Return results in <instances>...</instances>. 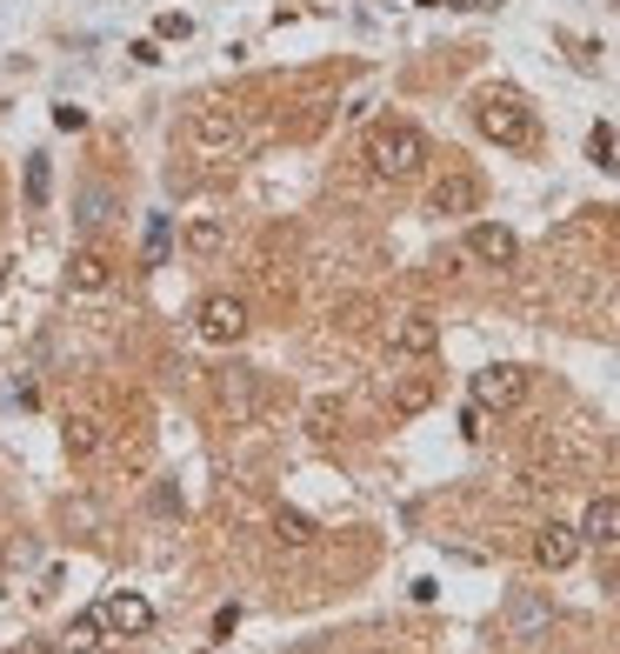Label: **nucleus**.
<instances>
[{
    "label": "nucleus",
    "mask_w": 620,
    "mask_h": 654,
    "mask_svg": "<svg viewBox=\"0 0 620 654\" xmlns=\"http://www.w3.org/2000/svg\"><path fill=\"white\" fill-rule=\"evenodd\" d=\"M461 435H467V441H481V435H487V407H481V401H467V415H461Z\"/></svg>",
    "instance_id": "393cba45"
},
{
    "label": "nucleus",
    "mask_w": 620,
    "mask_h": 654,
    "mask_svg": "<svg viewBox=\"0 0 620 654\" xmlns=\"http://www.w3.org/2000/svg\"><path fill=\"white\" fill-rule=\"evenodd\" d=\"M207 415L227 421V428H247V421L260 415V381H253L247 368H221V374H207Z\"/></svg>",
    "instance_id": "7ed1b4c3"
},
{
    "label": "nucleus",
    "mask_w": 620,
    "mask_h": 654,
    "mask_svg": "<svg viewBox=\"0 0 620 654\" xmlns=\"http://www.w3.org/2000/svg\"><path fill=\"white\" fill-rule=\"evenodd\" d=\"M181 140L201 154V160H234L247 147V127L227 114V108H207V114H188L181 121Z\"/></svg>",
    "instance_id": "20e7f679"
},
{
    "label": "nucleus",
    "mask_w": 620,
    "mask_h": 654,
    "mask_svg": "<svg viewBox=\"0 0 620 654\" xmlns=\"http://www.w3.org/2000/svg\"><path fill=\"white\" fill-rule=\"evenodd\" d=\"M167 248H173V227H167V214H154V221H147V240H140L147 268H160V261H167Z\"/></svg>",
    "instance_id": "f3484780"
},
{
    "label": "nucleus",
    "mask_w": 620,
    "mask_h": 654,
    "mask_svg": "<svg viewBox=\"0 0 620 654\" xmlns=\"http://www.w3.org/2000/svg\"><path fill=\"white\" fill-rule=\"evenodd\" d=\"M474 127H481L494 147H527V140H534V114H527V101L507 94V88H494V94L474 101Z\"/></svg>",
    "instance_id": "f03ea898"
},
{
    "label": "nucleus",
    "mask_w": 620,
    "mask_h": 654,
    "mask_svg": "<svg viewBox=\"0 0 620 654\" xmlns=\"http://www.w3.org/2000/svg\"><path fill=\"white\" fill-rule=\"evenodd\" d=\"M307 428H314L320 441H334V435H340V401H320L314 415H307Z\"/></svg>",
    "instance_id": "412c9836"
},
{
    "label": "nucleus",
    "mask_w": 620,
    "mask_h": 654,
    "mask_svg": "<svg viewBox=\"0 0 620 654\" xmlns=\"http://www.w3.org/2000/svg\"><path fill=\"white\" fill-rule=\"evenodd\" d=\"M580 541H587V548H620V495H594V501H587Z\"/></svg>",
    "instance_id": "f8f14e48"
},
{
    "label": "nucleus",
    "mask_w": 620,
    "mask_h": 654,
    "mask_svg": "<svg viewBox=\"0 0 620 654\" xmlns=\"http://www.w3.org/2000/svg\"><path fill=\"white\" fill-rule=\"evenodd\" d=\"M580 548H587V541H580V528H567V521H548V528L534 534V561L548 567V575L574 567V561H580Z\"/></svg>",
    "instance_id": "1a4fd4ad"
},
{
    "label": "nucleus",
    "mask_w": 620,
    "mask_h": 654,
    "mask_svg": "<svg viewBox=\"0 0 620 654\" xmlns=\"http://www.w3.org/2000/svg\"><path fill=\"white\" fill-rule=\"evenodd\" d=\"M548 621H554V608H548L541 595H514V601H507V628H514V634H534V628H548Z\"/></svg>",
    "instance_id": "ddd939ff"
},
{
    "label": "nucleus",
    "mask_w": 620,
    "mask_h": 654,
    "mask_svg": "<svg viewBox=\"0 0 620 654\" xmlns=\"http://www.w3.org/2000/svg\"><path fill=\"white\" fill-rule=\"evenodd\" d=\"M427 401H433V381H407V387L394 394V407H401V415H420Z\"/></svg>",
    "instance_id": "4be33fe9"
},
{
    "label": "nucleus",
    "mask_w": 620,
    "mask_h": 654,
    "mask_svg": "<svg viewBox=\"0 0 620 654\" xmlns=\"http://www.w3.org/2000/svg\"><path fill=\"white\" fill-rule=\"evenodd\" d=\"M427 207H433V214H474V207H481V181H474V174H461V168H454V174H440V181H433V194H427Z\"/></svg>",
    "instance_id": "9b49d317"
},
{
    "label": "nucleus",
    "mask_w": 620,
    "mask_h": 654,
    "mask_svg": "<svg viewBox=\"0 0 620 654\" xmlns=\"http://www.w3.org/2000/svg\"><path fill=\"white\" fill-rule=\"evenodd\" d=\"M74 287H108V255H74Z\"/></svg>",
    "instance_id": "a211bd4d"
},
{
    "label": "nucleus",
    "mask_w": 620,
    "mask_h": 654,
    "mask_svg": "<svg viewBox=\"0 0 620 654\" xmlns=\"http://www.w3.org/2000/svg\"><path fill=\"white\" fill-rule=\"evenodd\" d=\"M188 34H194L188 14H160V21H154V41H188Z\"/></svg>",
    "instance_id": "b1692460"
},
{
    "label": "nucleus",
    "mask_w": 620,
    "mask_h": 654,
    "mask_svg": "<svg viewBox=\"0 0 620 654\" xmlns=\"http://www.w3.org/2000/svg\"><path fill=\"white\" fill-rule=\"evenodd\" d=\"M467 255L487 261V268H514V261H520V234L500 227V221H474V227H467Z\"/></svg>",
    "instance_id": "0eeeda50"
},
{
    "label": "nucleus",
    "mask_w": 620,
    "mask_h": 654,
    "mask_svg": "<svg viewBox=\"0 0 620 654\" xmlns=\"http://www.w3.org/2000/svg\"><path fill=\"white\" fill-rule=\"evenodd\" d=\"M101 621H108V634H147L154 628V601L134 595V588H121V595L101 601Z\"/></svg>",
    "instance_id": "9d476101"
},
{
    "label": "nucleus",
    "mask_w": 620,
    "mask_h": 654,
    "mask_svg": "<svg viewBox=\"0 0 620 654\" xmlns=\"http://www.w3.org/2000/svg\"><path fill=\"white\" fill-rule=\"evenodd\" d=\"M527 387H534V374H527L520 361H487V368L474 374V401L487 407V415H507V407H520Z\"/></svg>",
    "instance_id": "39448f33"
},
{
    "label": "nucleus",
    "mask_w": 620,
    "mask_h": 654,
    "mask_svg": "<svg viewBox=\"0 0 620 654\" xmlns=\"http://www.w3.org/2000/svg\"><path fill=\"white\" fill-rule=\"evenodd\" d=\"M188 248H194V255H214V248H221V221H214V214H201V221L188 227Z\"/></svg>",
    "instance_id": "aec40b11"
},
{
    "label": "nucleus",
    "mask_w": 620,
    "mask_h": 654,
    "mask_svg": "<svg viewBox=\"0 0 620 654\" xmlns=\"http://www.w3.org/2000/svg\"><path fill=\"white\" fill-rule=\"evenodd\" d=\"M387 348L407 354V361L433 354V348H440V320H433V314H401V320L387 327Z\"/></svg>",
    "instance_id": "6e6552de"
},
{
    "label": "nucleus",
    "mask_w": 620,
    "mask_h": 654,
    "mask_svg": "<svg viewBox=\"0 0 620 654\" xmlns=\"http://www.w3.org/2000/svg\"><path fill=\"white\" fill-rule=\"evenodd\" d=\"M420 160H427V134H420L414 121H381V127H368V168H374L381 181H414Z\"/></svg>",
    "instance_id": "f257e3e1"
},
{
    "label": "nucleus",
    "mask_w": 620,
    "mask_h": 654,
    "mask_svg": "<svg viewBox=\"0 0 620 654\" xmlns=\"http://www.w3.org/2000/svg\"><path fill=\"white\" fill-rule=\"evenodd\" d=\"M47 188H54L47 154H34V160H27V207H47Z\"/></svg>",
    "instance_id": "6ab92c4d"
},
{
    "label": "nucleus",
    "mask_w": 620,
    "mask_h": 654,
    "mask_svg": "<svg viewBox=\"0 0 620 654\" xmlns=\"http://www.w3.org/2000/svg\"><path fill=\"white\" fill-rule=\"evenodd\" d=\"M194 335L214 341V348H234V341L247 335V301H240V294H207V301L194 307Z\"/></svg>",
    "instance_id": "423d86ee"
},
{
    "label": "nucleus",
    "mask_w": 620,
    "mask_h": 654,
    "mask_svg": "<svg viewBox=\"0 0 620 654\" xmlns=\"http://www.w3.org/2000/svg\"><path fill=\"white\" fill-rule=\"evenodd\" d=\"M274 541H281V548H307V541H314V521H307L301 508H274Z\"/></svg>",
    "instance_id": "dca6fc26"
},
{
    "label": "nucleus",
    "mask_w": 620,
    "mask_h": 654,
    "mask_svg": "<svg viewBox=\"0 0 620 654\" xmlns=\"http://www.w3.org/2000/svg\"><path fill=\"white\" fill-rule=\"evenodd\" d=\"M101 634H108V621H101V608H87L80 621H67V634H60V647H67V654H87V647H101Z\"/></svg>",
    "instance_id": "4468645a"
},
{
    "label": "nucleus",
    "mask_w": 620,
    "mask_h": 654,
    "mask_svg": "<svg viewBox=\"0 0 620 654\" xmlns=\"http://www.w3.org/2000/svg\"><path fill=\"white\" fill-rule=\"evenodd\" d=\"M101 441H108V428H94L87 415H74V421H67V454H74V461H94V454H101Z\"/></svg>",
    "instance_id": "2eb2a0df"
},
{
    "label": "nucleus",
    "mask_w": 620,
    "mask_h": 654,
    "mask_svg": "<svg viewBox=\"0 0 620 654\" xmlns=\"http://www.w3.org/2000/svg\"><path fill=\"white\" fill-rule=\"evenodd\" d=\"M587 154L600 160L607 174H620V160H613V134H607V127H594V134H587Z\"/></svg>",
    "instance_id": "5701e85b"
}]
</instances>
